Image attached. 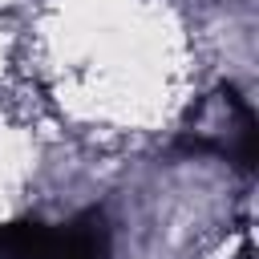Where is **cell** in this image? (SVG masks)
I'll list each match as a JSON object with an SVG mask.
<instances>
[{
	"instance_id": "6da1fadb",
	"label": "cell",
	"mask_w": 259,
	"mask_h": 259,
	"mask_svg": "<svg viewBox=\"0 0 259 259\" xmlns=\"http://www.w3.org/2000/svg\"><path fill=\"white\" fill-rule=\"evenodd\" d=\"M49 259H113V235L101 210H81L61 231H53Z\"/></svg>"
},
{
	"instance_id": "7a4b0ae2",
	"label": "cell",
	"mask_w": 259,
	"mask_h": 259,
	"mask_svg": "<svg viewBox=\"0 0 259 259\" xmlns=\"http://www.w3.org/2000/svg\"><path fill=\"white\" fill-rule=\"evenodd\" d=\"M53 227L36 219H12L0 223V259H49Z\"/></svg>"
}]
</instances>
